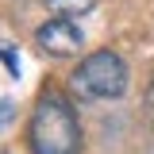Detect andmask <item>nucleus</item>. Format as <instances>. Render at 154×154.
Instances as JSON below:
<instances>
[{
	"mask_svg": "<svg viewBox=\"0 0 154 154\" xmlns=\"http://www.w3.org/2000/svg\"><path fill=\"white\" fill-rule=\"evenodd\" d=\"M27 143L35 154H81V123L77 108L62 93L46 89L31 108L27 123Z\"/></svg>",
	"mask_w": 154,
	"mask_h": 154,
	"instance_id": "obj_1",
	"label": "nucleus"
},
{
	"mask_svg": "<svg viewBox=\"0 0 154 154\" xmlns=\"http://www.w3.org/2000/svg\"><path fill=\"white\" fill-rule=\"evenodd\" d=\"M69 89L77 93V100H116L127 89V66L116 50H96L73 69Z\"/></svg>",
	"mask_w": 154,
	"mask_h": 154,
	"instance_id": "obj_2",
	"label": "nucleus"
},
{
	"mask_svg": "<svg viewBox=\"0 0 154 154\" xmlns=\"http://www.w3.org/2000/svg\"><path fill=\"white\" fill-rule=\"evenodd\" d=\"M35 42H38V50L50 54V58H69L85 46V31L77 27L73 16H54L35 31Z\"/></svg>",
	"mask_w": 154,
	"mask_h": 154,
	"instance_id": "obj_3",
	"label": "nucleus"
},
{
	"mask_svg": "<svg viewBox=\"0 0 154 154\" xmlns=\"http://www.w3.org/2000/svg\"><path fill=\"white\" fill-rule=\"evenodd\" d=\"M93 4L96 0H46V8H50L54 16H85Z\"/></svg>",
	"mask_w": 154,
	"mask_h": 154,
	"instance_id": "obj_4",
	"label": "nucleus"
}]
</instances>
